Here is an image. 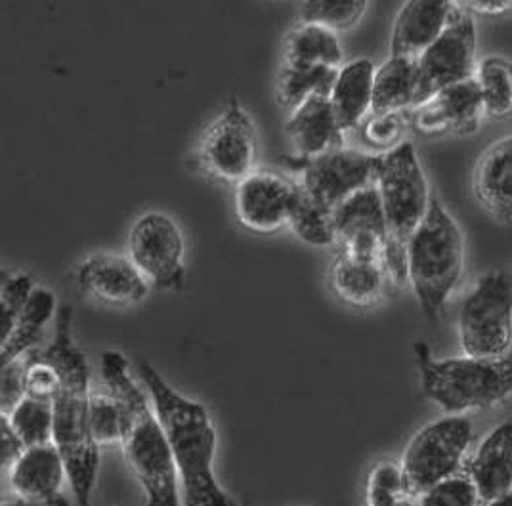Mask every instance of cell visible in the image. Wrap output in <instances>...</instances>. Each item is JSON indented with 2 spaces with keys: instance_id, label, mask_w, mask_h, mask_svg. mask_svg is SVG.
<instances>
[{
  "instance_id": "obj_1",
  "label": "cell",
  "mask_w": 512,
  "mask_h": 506,
  "mask_svg": "<svg viewBox=\"0 0 512 506\" xmlns=\"http://www.w3.org/2000/svg\"><path fill=\"white\" fill-rule=\"evenodd\" d=\"M35 356L60 375L54 407V443L64 455L69 485L79 506L90 505L100 468V445L90 430V367L85 352L73 340V310L62 304L56 312L54 340Z\"/></svg>"
},
{
  "instance_id": "obj_2",
  "label": "cell",
  "mask_w": 512,
  "mask_h": 506,
  "mask_svg": "<svg viewBox=\"0 0 512 506\" xmlns=\"http://www.w3.org/2000/svg\"><path fill=\"white\" fill-rule=\"evenodd\" d=\"M136 369L171 443L184 506H241L216 480V430L207 407L174 390L148 361L138 359Z\"/></svg>"
},
{
  "instance_id": "obj_3",
  "label": "cell",
  "mask_w": 512,
  "mask_h": 506,
  "mask_svg": "<svg viewBox=\"0 0 512 506\" xmlns=\"http://www.w3.org/2000/svg\"><path fill=\"white\" fill-rule=\"evenodd\" d=\"M102 377L123 413V451L128 466L146 493V506H184L178 491V470L171 443L155 407L132 379L127 358L107 350Z\"/></svg>"
},
{
  "instance_id": "obj_4",
  "label": "cell",
  "mask_w": 512,
  "mask_h": 506,
  "mask_svg": "<svg viewBox=\"0 0 512 506\" xmlns=\"http://www.w3.org/2000/svg\"><path fill=\"white\" fill-rule=\"evenodd\" d=\"M409 281L428 319H438L457 289L465 249L463 235L438 197L409 241Z\"/></svg>"
},
{
  "instance_id": "obj_5",
  "label": "cell",
  "mask_w": 512,
  "mask_h": 506,
  "mask_svg": "<svg viewBox=\"0 0 512 506\" xmlns=\"http://www.w3.org/2000/svg\"><path fill=\"white\" fill-rule=\"evenodd\" d=\"M415 354L425 396L446 413L491 407L512 392V350L503 358L434 359L419 342Z\"/></svg>"
},
{
  "instance_id": "obj_6",
  "label": "cell",
  "mask_w": 512,
  "mask_h": 506,
  "mask_svg": "<svg viewBox=\"0 0 512 506\" xmlns=\"http://www.w3.org/2000/svg\"><path fill=\"white\" fill-rule=\"evenodd\" d=\"M377 188L383 199L384 218L390 243L409 247V241L430 207V191L417 151L409 144H398L381 155Z\"/></svg>"
},
{
  "instance_id": "obj_7",
  "label": "cell",
  "mask_w": 512,
  "mask_h": 506,
  "mask_svg": "<svg viewBox=\"0 0 512 506\" xmlns=\"http://www.w3.org/2000/svg\"><path fill=\"white\" fill-rule=\"evenodd\" d=\"M470 358H503L512 350V285L501 272L484 275L467 296L459 319Z\"/></svg>"
},
{
  "instance_id": "obj_8",
  "label": "cell",
  "mask_w": 512,
  "mask_h": 506,
  "mask_svg": "<svg viewBox=\"0 0 512 506\" xmlns=\"http://www.w3.org/2000/svg\"><path fill=\"white\" fill-rule=\"evenodd\" d=\"M470 440L472 422L463 415L438 419L417 432L400 463L413 491L421 497L432 485L459 472Z\"/></svg>"
},
{
  "instance_id": "obj_9",
  "label": "cell",
  "mask_w": 512,
  "mask_h": 506,
  "mask_svg": "<svg viewBox=\"0 0 512 506\" xmlns=\"http://www.w3.org/2000/svg\"><path fill=\"white\" fill-rule=\"evenodd\" d=\"M201 163L216 180L239 184L255 172L258 134L253 117L237 98L214 119L201 140Z\"/></svg>"
},
{
  "instance_id": "obj_10",
  "label": "cell",
  "mask_w": 512,
  "mask_h": 506,
  "mask_svg": "<svg viewBox=\"0 0 512 506\" xmlns=\"http://www.w3.org/2000/svg\"><path fill=\"white\" fill-rule=\"evenodd\" d=\"M381 155L356 149H335L320 157L300 159L302 190L333 212L354 193L377 186Z\"/></svg>"
},
{
  "instance_id": "obj_11",
  "label": "cell",
  "mask_w": 512,
  "mask_h": 506,
  "mask_svg": "<svg viewBox=\"0 0 512 506\" xmlns=\"http://www.w3.org/2000/svg\"><path fill=\"white\" fill-rule=\"evenodd\" d=\"M184 237L163 212H148L128 235V258L144 277L163 291H176L186 277Z\"/></svg>"
},
{
  "instance_id": "obj_12",
  "label": "cell",
  "mask_w": 512,
  "mask_h": 506,
  "mask_svg": "<svg viewBox=\"0 0 512 506\" xmlns=\"http://www.w3.org/2000/svg\"><path fill=\"white\" fill-rule=\"evenodd\" d=\"M476 29L467 12L455 10L448 29L417 60L419 83L413 107L425 106L448 86L474 79Z\"/></svg>"
},
{
  "instance_id": "obj_13",
  "label": "cell",
  "mask_w": 512,
  "mask_h": 506,
  "mask_svg": "<svg viewBox=\"0 0 512 506\" xmlns=\"http://www.w3.org/2000/svg\"><path fill=\"white\" fill-rule=\"evenodd\" d=\"M300 184L272 170H255L235 186L237 220L251 232L276 233L289 226Z\"/></svg>"
},
{
  "instance_id": "obj_14",
  "label": "cell",
  "mask_w": 512,
  "mask_h": 506,
  "mask_svg": "<svg viewBox=\"0 0 512 506\" xmlns=\"http://www.w3.org/2000/svg\"><path fill=\"white\" fill-rule=\"evenodd\" d=\"M333 222L342 254L358 260L383 262L388 228L377 186H369L346 199L333 211Z\"/></svg>"
},
{
  "instance_id": "obj_15",
  "label": "cell",
  "mask_w": 512,
  "mask_h": 506,
  "mask_svg": "<svg viewBox=\"0 0 512 506\" xmlns=\"http://www.w3.org/2000/svg\"><path fill=\"white\" fill-rule=\"evenodd\" d=\"M79 287L111 306H136L150 295V281L134 262L117 254H96L79 268Z\"/></svg>"
},
{
  "instance_id": "obj_16",
  "label": "cell",
  "mask_w": 512,
  "mask_h": 506,
  "mask_svg": "<svg viewBox=\"0 0 512 506\" xmlns=\"http://www.w3.org/2000/svg\"><path fill=\"white\" fill-rule=\"evenodd\" d=\"M484 111L482 92L476 79L448 86L438 92L425 106L419 107L415 127L428 136L446 132L472 134Z\"/></svg>"
},
{
  "instance_id": "obj_17",
  "label": "cell",
  "mask_w": 512,
  "mask_h": 506,
  "mask_svg": "<svg viewBox=\"0 0 512 506\" xmlns=\"http://www.w3.org/2000/svg\"><path fill=\"white\" fill-rule=\"evenodd\" d=\"M65 480H69L67 464L54 442L27 447L18 463L10 468L14 493L46 506H67V499L62 495Z\"/></svg>"
},
{
  "instance_id": "obj_18",
  "label": "cell",
  "mask_w": 512,
  "mask_h": 506,
  "mask_svg": "<svg viewBox=\"0 0 512 506\" xmlns=\"http://www.w3.org/2000/svg\"><path fill=\"white\" fill-rule=\"evenodd\" d=\"M457 6L451 2H406L392 29L390 58L419 60L448 29Z\"/></svg>"
},
{
  "instance_id": "obj_19",
  "label": "cell",
  "mask_w": 512,
  "mask_h": 506,
  "mask_svg": "<svg viewBox=\"0 0 512 506\" xmlns=\"http://www.w3.org/2000/svg\"><path fill=\"white\" fill-rule=\"evenodd\" d=\"M285 130L300 159H312L344 148V130L339 127L327 96H314L306 100L293 111Z\"/></svg>"
},
{
  "instance_id": "obj_20",
  "label": "cell",
  "mask_w": 512,
  "mask_h": 506,
  "mask_svg": "<svg viewBox=\"0 0 512 506\" xmlns=\"http://www.w3.org/2000/svg\"><path fill=\"white\" fill-rule=\"evenodd\" d=\"M467 466L480 506L507 493L512 487V422H503L488 434Z\"/></svg>"
},
{
  "instance_id": "obj_21",
  "label": "cell",
  "mask_w": 512,
  "mask_h": 506,
  "mask_svg": "<svg viewBox=\"0 0 512 506\" xmlns=\"http://www.w3.org/2000/svg\"><path fill=\"white\" fill-rule=\"evenodd\" d=\"M478 203L493 218L512 222V136L493 144L478 161L472 178Z\"/></svg>"
},
{
  "instance_id": "obj_22",
  "label": "cell",
  "mask_w": 512,
  "mask_h": 506,
  "mask_svg": "<svg viewBox=\"0 0 512 506\" xmlns=\"http://www.w3.org/2000/svg\"><path fill=\"white\" fill-rule=\"evenodd\" d=\"M375 73V65L367 58L344 65L339 71L329 100L342 130L358 127L371 111Z\"/></svg>"
},
{
  "instance_id": "obj_23",
  "label": "cell",
  "mask_w": 512,
  "mask_h": 506,
  "mask_svg": "<svg viewBox=\"0 0 512 506\" xmlns=\"http://www.w3.org/2000/svg\"><path fill=\"white\" fill-rule=\"evenodd\" d=\"M386 275L383 262L358 260L341 253L331 268V287L352 306H371L383 296Z\"/></svg>"
},
{
  "instance_id": "obj_24",
  "label": "cell",
  "mask_w": 512,
  "mask_h": 506,
  "mask_svg": "<svg viewBox=\"0 0 512 506\" xmlns=\"http://www.w3.org/2000/svg\"><path fill=\"white\" fill-rule=\"evenodd\" d=\"M417 83H419L417 60L390 58L375 73L371 113L383 115V113L402 111L409 106L413 107Z\"/></svg>"
},
{
  "instance_id": "obj_25",
  "label": "cell",
  "mask_w": 512,
  "mask_h": 506,
  "mask_svg": "<svg viewBox=\"0 0 512 506\" xmlns=\"http://www.w3.org/2000/svg\"><path fill=\"white\" fill-rule=\"evenodd\" d=\"M342 46L335 31L316 25L300 23L291 31L285 43V64L302 65V67H335L341 69Z\"/></svg>"
},
{
  "instance_id": "obj_26",
  "label": "cell",
  "mask_w": 512,
  "mask_h": 506,
  "mask_svg": "<svg viewBox=\"0 0 512 506\" xmlns=\"http://www.w3.org/2000/svg\"><path fill=\"white\" fill-rule=\"evenodd\" d=\"M54 312H56L54 293L43 287H35L10 337L0 342V367H4L14 359L23 358L25 354L31 352L33 344L41 337L44 325L52 319Z\"/></svg>"
},
{
  "instance_id": "obj_27",
  "label": "cell",
  "mask_w": 512,
  "mask_h": 506,
  "mask_svg": "<svg viewBox=\"0 0 512 506\" xmlns=\"http://www.w3.org/2000/svg\"><path fill=\"white\" fill-rule=\"evenodd\" d=\"M341 69L335 67H302L283 64L278 77V102L289 109H299L306 100L314 96L331 98Z\"/></svg>"
},
{
  "instance_id": "obj_28",
  "label": "cell",
  "mask_w": 512,
  "mask_h": 506,
  "mask_svg": "<svg viewBox=\"0 0 512 506\" xmlns=\"http://www.w3.org/2000/svg\"><path fill=\"white\" fill-rule=\"evenodd\" d=\"M365 506H419L402 464L379 461L371 468L365 484Z\"/></svg>"
},
{
  "instance_id": "obj_29",
  "label": "cell",
  "mask_w": 512,
  "mask_h": 506,
  "mask_svg": "<svg viewBox=\"0 0 512 506\" xmlns=\"http://www.w3.org/2000/svg\"><path fill=\"white\" fill-rule=\"evenodd\" d=\"M291 232L312 247H333L337 245V232L333 222V212L321 207L300 186L299 199L291 214L289 226Z\"/></svg>"
},
{
  "instance_id": "obj_30",
  "label": "cell",
  "mask_w": 512,
  "mask_h": 506,
  "mask_svg": "<svg viewBox=\"0 0 512 506\" xmlns=\"http://www.w3.org/2000/svg\"><path fill=\"white\" fill-rule=\"evenodd\" d=\"M478 86L482 92L484 111L493 117H507L512 113V64L490 56L478 67Z\"/></svg>"
},
{
  "instance_id": "obj_31",
  "label": "cell",
  "mask_w": 512,
  "mask_h": 506,
  "mask_svg": "<svg viewBox=\"0 0 512 506\" xmlns=\"http://www.w3.org/2000/svg\"><path fill=\"white\" fill-rule=\"evenodd\" d=\"M12 428L18 432L25 447L54 442V407L52 401L25 400L8 415Z\"/></svg>"
},
{
  "instance_id": "obj_32",
  "label": "cell",
  "mask_w": 512,
  "mask_h": 506,
  "mask_svg": "<svg viewBox=\"0 0 512 506\" xmlns=\"http://www.w3.org/2000/svg\"><path fill=\"white\" fill-rule=\"evenodd\" d=\"M365 10V0H312L300 4V18L302 23H316L337 33L354 27Z\"/></svg>"
},
{
  "instance_id": "obj_33",
  "label": "cell",
  "mask_w": 512,
  "mask_h": 506,
  "mask_svg": "<svg viewBox=\"0 0 512 506\" xmlns=\"http://www.w3.org/2000/svg\"><path fill=\"white\" fill-rule=\"evenodd\" d=\"M419 506H480L476 485L470 478L469 466L432 485L419 497Z\"/></svg>"
},
{
  "instance_id": "obj_34",
  "label": "cell",
  "mask_w": 512,
  "mask_h": 506,
  "mask_svg": "<svg viewBox=\"0 0 512 506\" xmlns=\"http://www.w3.org/2000/svg\"><path fill=\"white\" fill-rule=\"evenodd\" d=\"M35 291L31 275L2 274L0 285V342L10 337L18 317L23 312L25 304Z\"/></svg>"
},
{
  "instance_id": "obj_35",
  "label": "cell",
  "mask_w": 512,
  "mask_h": 506,
  "mask_svg": "<svg viewBox=\"0 0 512 506\" xmlns=\"http://www.w3.org/2000/svg\"><path fill=\"white\" fill-rule=\"evenodd\" d=\"M90 430L98 445L123 442V413L111 394H92Z\"/></svg>"
},
{
  "instance_id": "obj_36",
  "label": "cell",
  "mask_w": 512,
  "mask_h": 506,
  "mask_svg": "<svg viewBox=\"0 0 512 506\" xmlns=\"http://www.w3.org/2000/svg\"><path fill=\"white\" fill-rule=\"evenodd\" d=\"M0 377V415H12V411L27 398V354L23 358L6 363Z\"/></svg>"
},
{
  "instance_id": "obj_37",
  "label": "cell",
  "mask_w": 512,
  "mask_h": 506,
  "mask_svg": "<svg viewBox=\"0 0 512 506\" xmlns=\"http://www.w3.org/2000/svg\"><path fill=\"white\" fill-rule=\"evenodd\" d=\"M25 386H27V398L54 401L60 390V375L50 363L37 358L35 352H29Z\"/></svg>"
},
{
  "instance_id": "obj_38",
  "label": "cell",
  "mask_w": 512,
  "mask_h": 506,
  "mask_svg": "<svg viewBox=\"0 0 512 506\" xmlns=\"http://www.w3.org/2000/svg\"><path fill=\"white\" fill-rule=\"evenodd\" d=\"M406 130V117L402 111L394 113H383V115H373V119L367 121L365 125V136L371 144L375 146H392L396 144Z\"/></svg>"
},
{
  "instance_id": "obj_39",
  "label": "cell",
  "mask_w": 512,
  "mask_h": 506,
  "mask_svg": "<svg viewBox=\"0 0 512 506\" xmlns=\"http://www.w3.org/2000/svg\"><path fill=\"white\" fill-rule=\"evenodd\" d=\"M25 443L18 436V432L12 428L6 415H0V461L2 468L10 470L18 459L25 453Z\"/></svg>"
},
{
  "instance_id": "obj_40",
  "label": "cell",
  "mask_w": 512,
  "mask_h": 506,
  "mask_svg": "<svg viewBox=\"0 0 512 506\" xmlns=\"http://www.w3.org/2000/svg\"><path fill=\"white\" fill-rule=\"evenodd\" d=\"M465 8L469 12L474 14H484V16H499V14H505L512 8V2H505V0H497V2H491V0H480V2H465Z\"/></svg>"
},
{
  "instance_id": "obj_41",
  "label": "cell",
  "mask_w": 512,
  "mask_h": 506,
  "mask_svg": "<svg viewBox=\"0 0 512 506\" xmlns=\"http://www.w3.org/2000/svg\"><path fill=\"white\" fill-rule=\"evenodd\" d=\"M0 506H46L44 503L39 501H33L29 497H23L20 493H10V495H4L2 497V503Z\"/></svg>"
},
{
  "instance_id": "obj_42",
  "label": "cell",
  "mask_w": 512,
  "mask_h": 506,
  "mask_svg": "<svg viewBox=\"0 0 512 506\" xmlns=\"http://www.w3.org/2000/svg\"><path fill=\"white\" fill-rule=\"evenodd\" d=\"M486 506H512V487L507 493H503L499 499L491 501L490 505Z\"/></svg>"
}]
</instances>
